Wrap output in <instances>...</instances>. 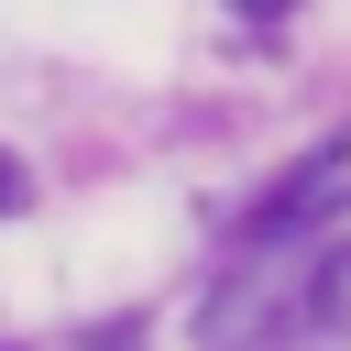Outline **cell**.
<instances>
[{
	"instance_id": "cell-1",
	"label": "cell",
	"mask_w": 351,
	"mask_h": 351,
	"mask_svg": "<svg viewBox=\"0 0 351 351\" xmlns=\"http://www.w3.org/2000/svg\"><path fill=\"white\" fill-rule=\"evenodd\" d=\"M351 208V121L318 143V154H296L241 219H230V252H274V241H307V230H329Z\"/></svg>"
},
{
	"instance_id": "cell-2",
	"label": "cell",
	"mask_w": 351,
	"mask_h": 351,
	"mask_svg": "<svg viewBox=\"0 0 351 351\" xmlns=\"http://www.w3.org/2000/svg\"><path fill=\"white\" fill-rule=\"evenodd\" d=\"M307 329H351V241L307 252Z\"/></svg>"
},
{
	"instance_id": "cell-3",
	"label": "cell",
	"mask_w": 351,
	"mask_h": 351,
	"mask_svg": "<svg viewBox=\"0 0 351 351\" xmlns=\"http://www.w3.org/2000/svg\"><path fill=\"white\" fill-rule=\"evenodd\" d=\"M230 11H252V22H274V11H296V0H230Z\"/></svg>"
},
{
	"instance_id": "cell-4",
	"label": "cell",
	"mask_w": 351,
	"mask_h": 351,
	"mask_svg": "<svg viewBox=\"0 0 351 351\" xmlns=\"http://www.w3.org/2000/svg\"><path fill=\"white\" fill-rule=\"evenodd\" d=\"M0 197H11V165H0Z\"/></svg>"
}]
</instances>
